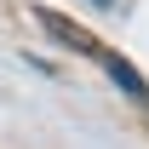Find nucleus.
Masks as SVG:
<instances>
[{"label":"nucleus","instance_id":"1","mask_svg":"<svg viewBox=\"0 0 149 149\" xmlns=\"http://www.w3.org/2000/svg\"><path fill=\"white\" fill-rule=\"evenodd\" d=\"M29 17H35L40 29H52V40H63V46H74V52H92V57H97V40H92V35H80L74 23H63L57 12H46V6H35Z\"/></svg>","mask_w":149,"mask_h":149},{"label":"nucleus","instance_id":"2","mask_svg":"<svg viewBox=\"0 0 149 149\" xmlns=\"http://www.w3.org/2000/svg\"><path fill=\"white\" fill-rule=\"evenodd\" d=\"M97 57H103V69H109V80H115V86H126L132 97H149V86H143V74L132 69L126 57H115V52H103V46H97Z\"/></svg>","mask_w":149,"mask_h":149},{"label":"nucleus","instance_id":"3","mask_svg":"<svg viewBox=\"0 0 149 149\" xmlns=\"http://www.w3.org/2000/svg\"><path fill=\"white\" fill-rule=\"evenodd\" d=\"M97 6H109V0H97Z\"/></svg>","mask_w":149,"mask_h":149}]
</instances>
